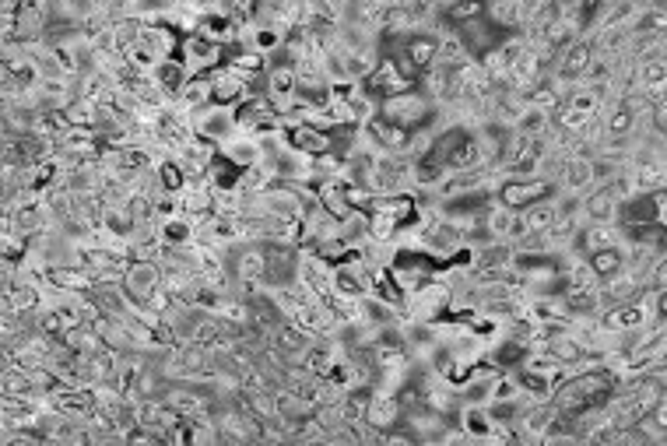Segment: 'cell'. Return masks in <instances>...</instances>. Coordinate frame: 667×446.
<instances>
[{
	"label": "cell",
	"instance_id": "cell-12",
	"mask_svg": "<svg viewBox=\"0 0 667 446\" xmlns=\"http://www.w3.org/2000/svg\"><path fill=\"white\" fill-rule=\"evenodd\" d=\"M285 141L292 144V148H299L302 155H309V159L334 152V134L316 127V123H295V127H285Z\"/></svg>",
	"mask_w": 667,
	"mask_h": 446
},
{
	"label": "cell",
	"instance_id": "cell-4",
	"mask_svg": "<svg viewBox=\"0 0 667 446\" xmlns=\"http://www.w3.org/2000/svg\"><path fill=\"white\" fill-rule=\"evenodd\" d=\"M225 57H229V46L215 43V39L201 36V32H194V36H183V43H180V60L187 64L190 74L215 71V67L225 64Z\"/></svg>",
	"mask_w": 667,
	"mask_h": 446
},
{
	"label": "cell",
	"instance_id": "cell-20",
	"mask_svg": "<svg viewBox=\"0 0 667 446\" xmlns=\"http://www.w3.org/2000/svg\"><path fill=\"white\" fill-rule=\"evenodd\" d=\"M457 29H460V36H464L467 50H471L474 57H485V53H488V50H495V43L503 39V32L495 29V25L488 22L485 15H481V18H471V22L457 25Z\"/></svg>",
	"mask_w": 667,
	"mask_h": 446
},
{
	"label": "cell",
	"instance_id": "cell-27",
	"mask_svg": "<svg viewBox=\"0 0 667 446\" xmlns=\"http://www.w3.org/2000/svg\"><path fill=\"white\" fill-rule=\"evenodd\" d=\"M590 264H594L597 278H615L618 271H625V243L622 246H604V250L587 253Z\"/></svg>",
	"mask_w": 667,
	"mask_h": 446
},
{
	"label": "cell",
	"instance_id": "cell-5",
	"mask_svg": "<svg viewBox=\"0 0 667 446\" xmlns=\"http://www.w3.org/2000/svg\"><path fill=\"white\" fill-rule=\"evenodd\" d=\"M604 327H611L615 334H636L643 331L646 324H653V310H650V288H646L639 299H629V303H618L611 310L601 313Z\"/></svg>",
	"mask_w": 667,
	"mask_h": 446
},
{
	"label": "cell",
	"instance_id": "cell-16",
	"mask_svg": "<svg viewBox=\"0 0 667 446\" xmlns=\"http://www.w3.org/2000/svg\"><path fill=\"white\" fill-rule=\"evenodd\" d=\"M618 194L611 190V183H597L583 194V218L587 222H618Z\"/></svg>",
	"mask_w": 667,
	"mask_h": 446
},
{
	"label": "cell",
	"instance_id": "cell-25",
	"mask_svg": "<svg viewBox=\"0 0 667 446\" xmlns=\"http://www.w3.org/2000/svg\"><path fill=\"white\" fill-rule=\"evenodd\" d=\"M211 102H215V95H211V81H208V74H194V78L187 81V88H183V92L176 95V106L187 109L190 116H194L197 109L211 106Z\"/></svg>",
	"mask_w": 667,
	"mask_h": 446
},
{
	"label": "cell",
	"instance_id": "cell-26",
	"mask_svg": "<svg viewBox=\"0 0 667 446\" xmlns=\"http://www.w3.org/2000/svg\"><path fill=\"white\" fill-rule=\"evenodd\" d=\"M194 218L187 215H169V218H158V232H162V243L165 246H190L194 243Z\"/></svg>",
	"mask_w": 667,
	"mask_h": 446
},
{
	"label": "cell",
	"instance_id": "cell-18",
	"mask_svg": "<svg viewBox=\"0 0 667 446\" xmlns=\"http://www.w3.org/2000/svg\"><path fill=\"white\" fill-rule=\"evenodd\" d=\"M218 155H225L232 166L250 169V166H257V162H264V144H260L253 134H243V130H239L236 137H229V141L218 148Z\"/></svg>",
	"mask_w": 667,
	"mask_h": 446
},
{
	"label": "cell",
	"instance_id": "cell-19",
	"mask_svg": "<svg viewBox=\"0 0 667 446\" xmlns=\"http://www.w3.org/2000/svg\"><path fill=\"white\" fill-rule=\"evenodd\" d=\"M485 18L503 32H520L527 22V8L520 0H485Z\"/></svg>",
	"mask_w": 667,
	"mask_h": 446
},
{
	"label": "cell",
	"instance_id": "cell-31",
	"mask_svg": "<svg viewBox=\"0 0 667 446\" xmlns=\"http://www.w3.org/2000/svg\"><path fill=\"white\" fill-rule=\"evenodd\" d=\"M481 15H485V0H450V4L443 8V18L450 25H464Z\"/></svg>",
	"mask_w": 667,
	"mask_h": 446
},
{
	"label": "cell",
	"instance_id": "cell-30",
	"mask_svg": "<svg viewBox=\"0 0 667 446\" xmlns=\"http://www.w3.org/2000/svg\"><path fill=\"white\" fill-rule=\"evenodd\" d=\"M341 239H345L352 250H359V246L369 239V211L355 208L348 218H341Z\"/></svg>",
	"mask_w": 667,
	"mask_h": 446
},
{
	"label": "cell",
	"instance_id": "cell-32",
	"mask_svg": "<svg viewBox=\"0 0 667 446\" xmlns=\"http://www.w3.org/2000/svg\"><path fill=\"white\" fill-rule=\"evenodd\" d=\"M650 310L657 324H667V288H650Z\"/></svg>",
	"mask_w": 667,
	"mask_h": 446
},
{
	"label": "cell",
	"instance_id": "cell-1",
	"mask_svg": "<svg viewBox=\"0 0 667 446\" xmlns=\"http://www.w3.org/2000/svg\"><path fill=\"white\" fill-rule=\"evenodd\" d=\"M380 116L390 123H397V127L418 130V127H425V123L436 120V102H432L425 92H418V88H408V92H397V95H390V99H383Z\"/></svg>",
	"mask_w": 667,
	"mask_h": 446
},
{
	"label": "cell",
	"instance_id": "cell-28",
	"mask_svg": "<svg viewBox=\"0 0 667 446\" xmlns=\"http://www.w3.org/2000/svg\"><path fill=\"white\" fill-rule=\"evenodd\" d=\"M552 109H541V106H527L524 113H520V120H517V127L513 130H520V134H527V137H545L548 130H552Z\"/></svg>",
	"mask_w": 667,
	"mask_h": 446
},
{
	"label": "cell",
	"instance_id": "cell-7",
	"mask_svg": "<svg viewBox=\"0 0 667 446\" xmlns=\"http://www.w3.org/2000/svg\"><path fill=\"white\" fill-rule=\"evenodd\" d=\"M334 260L320 257L316 250H306V246H299V281L302 285H309L316 295H323V299H330L334 295Z\"/></svg>",
	"mask_w": 667,
	"mask_h": 446
},
{
	"label": "cell",
	"instance_id": "cell-22",
	"mask_svg": "<svg viewBox=\"0 0 667 446\" xmlns=\"http://www.w3.org/2000/svg\"><path fill=\"white\" fill-rule=\"evenodd\" d=\"M439 36V64H446V67H457V64H464L467 57H474L471 50H467V43H464V36H460V29L457 25H450V22H443V29L436 32Z\"/></svg>",
	"mask_w": 667,
	"mask_h": 446
},
{
	"label": "cell",
	"instance_id": "cell-2",
	"mask_svg": "<svg viewBox=\"0 0 667 446\" xmlns=\"http://www.w3.org/2000/svg\"><path fill=\"white\" fill-rule=\"evenodd\" d=\"M559 194V183L545 180V176H506L503 187H499V201L513 211H524L538 201H548V197Z\"/></svg>",
	"mask_w": 667,
	"mask_h": 446
},
{
	"label": "cell",
	"instance_id": "cell-14",
	"mask_svg": "<svg viewBox=\"0 0 667 446\" xmlns=\"http://www.w3.org/2000/svg\"><path fill=\"white\" fill-rule=\"evenodd\" d=\"M401 418H404L401 394H390V390L373 387V397H369V408H366V422L373 425V429L387 432V429H394V425H401Z\"/></svg>",
	"mask_w": 667,
	"mask_h": 446
},
{
	"label": "cell",
	"instance_id": "cell-15",
	"mask_svg": "<svg viewBox=\"0 0 667 446\" xmlns=\"http://www.w3.org/2000/svg\"><path fill=\"white\" fill-rule=\"evenodd\" d=\"M137 43L144 46V50H151L158 60H169V57H180V43L183 36L176 29H169L165 22H144L141 25V39Z\"/></svg>",
	"mask_w": 667,
	"mask_h": 446
},
{
	"label": "cell",
	"instance_id": "cell-11",
	"mask_svg": "<svg viewBox=\"0 0 667 446\" xmlns=\"http://www.w3.org/2000/svg\"><path fill=\"white\" fill-rule=\"evenodd\" d=\"M362 85H366V92H373L380 102L390 99V95H397V92H408V88H415L408 78H404V71L397 67L394 57H383L380 64H376V71L369 74Z\"/></svg>",
	"mask_w": 667,
	"mask_h": 446
},
{
	"label": "cell",
	"instance_id": "cell-10",
	"mask_svg": "<svg viewBox=\"0 0 667 446\" xmlns=\"http://www.w3.org/2000/svg\"><path fill=\"white\" fill-rule=\"evenodd\" d=\"M594 57H597L594 43H590L587 36H580V39H576V43L569 46V50L559 57V64H555V74H559L562 81H569V85H580V81L587 78V71H590V64H594Z\"/></svg>",
	"mask_w": 667,
	"mask_h": 446
},
{
	"label": "cell",
	"instance_id": "cell-21",
	"mask_svg": "<svg viewBox=\"0 0 667 446\" xmlns=\"http://www.w3.org/2000/svg\"><path fill=\"white\" fill-rule=\"evenodd\" d=\"M415 88L429 95L436 106H443V102L453 99V67H446V64H439L436 60L429 71H422V78H418Z\"/></svg>",
	"mask_w": 667,
	"mask_h": 446
},
{
	"label": "cell",
	"instance_id": "cell-8",
	"mask_svg": "<svg viewBox=\"0 0 667 446\" xmlns=\"http://www.w3.org/2000/svg\"><path fill=\"white\" fill-rule=\"evenodd\" d=\"M158 285H162V267H158V260H130L127 274H123V292L130 295V303L144 306Z\"/></svg>",
	"mask_w": 667,
	"mask_h": 446
},
{
	"label": "cell",
	"instance_id": "cell-33",
	"mask_svg": "<svg viewBox=\"0 0 667 446\" xmlns=\"http://www.w3.org/2000/svg\"><path fill=\"white\" fill-rule=\"evenodd\" d=\"M366 4H373V8H390L394 0H366Z\"/></svg>",
	"mask_w": 667,
	"mask_h": 446
},
{
	"label": "cell",
	"instance_id": "cell-24",
	"mask_svg": "<svg viewBox=\"0 0 667 446\" xmlns=\"http://www.w3.org/2000/svg\"><path fill=\"white\" fill-rule=\"evenodd\" d=\"M225 64L236 67V71L243 74V78H250V81L264 78V74L271 71V57H267V53H260V50H229Z\"/></svg>",
	"mask_w": 667,
	"mask_h": 446
},
{
	"label": "cell",
	"instance_id": "cell-17",
	"mask_svg": "<svg viewBox=\"0 0 667 446\" xmlns=\"http://www.w3.org/2000/svg\"><path fill=\"white\" fill-rule=\"evenodd\" d=\"M559 190H569V194H587L590 187H597L594 180V159L590 155H569L562 162V173H559Z\"/></svg>",
	"mask_w": 667,
	"mask_h": 446
},
{
	"label": "cell",
	"instance_id": "cell-29",
	"mask_svg": "<svg viewBox=\"0 0 667 446\" xmlns=\"http://www.w3.org/2000/svg\"><path fill=\"white\" fill-rule=\"evenodd\" d=\"M520 215H524V222H527V232H548L555 225V218H559V211H555V197L531 204V208H524Z\"/></svg>",
	"mask_w": 667,
	"mask_h": 446
},
{
	"label": "cell",
	"instance_id": "cell-23",
	"mask_svg": "<svg viewBox=\"0 0 667 446\" xmlns=\"http://www.w3.org/2000/svg\"><path fill=\"white\" fill-rule=\"evenodd\" d=\"M151 74H155V81L165 88V92L173 95V102H176V95H180L183 88H187V81L194 78V74L187 71V64H183L180 57H169V60H162V64H158Z\"/></svg>",
	"mask_w": 667,
	"mask_h": 446
},
{
	"label": "cell",
	"instance_id": "cell-6",
	"mask_svg": "<svg viewBox=\"0 0 667 446\" xmlns=\"http://www.w3.org/2000/svg\"><path fill=\"white\" fill-rule=\"evenodd\" d=\"M194 130L201 137H208V141H215L218 148H222L229 137L239 134V123H236V106H218V102H211V106L197 109L194 113Z\"/></svg>",
	"mask_w": 667,
	"mask_h": 446
},
{
	"label": "cell",
	"instance_id": "cell-9",
	"mask_svg": "<svg viewBox=\"0 0 667 446\" xmlns=\"http://www.w3.org/2000/svg\"><path fill=\"white\" fill-rule=\"evenodd\" d=\"M208 81H211V95H215L218 106H239V102L250 95V78H243V74L229 64L208 71Z\"/></svg>",
	"mask_w": 667,
	"mask_h": 446
},
{
	"label": "cell",
	"instance_id": "cell-13",
	"mask_svg": "<svg viewBox=\"0 0 667 446\" xmlns=\"http://www.w3.org/2000/svg\"><path fill=\"white\" fill-rule=\"evenodd\" d=\"M597 292H601V306H604V310H611V306H618V303L639 299V295L646 292V281L639 278L636 271H629V267H625V271H618L615 278H604Z\"/></svg>",
	"mask_w": 667,
	"mask_h": 446
},
{
	"label": "cell",
	"instance_id": "cell-3",
	"mask_svg": "<svg viewBox=\"0 0 667 446\" xmlns=\"http://www.w3.org/2000/svg\"><path fill=\"white\" fill-rule=\"evenodd\" d=\"M443 317H450V288H446V281L432 278L404 299V320H429V324H436Z\"/></svg>",
	"mask_w": 667,
	"mask_h": 446
},
{
	"label": "cell",
	"instance_id": "cell-34",
	"mask_svg": "<svg viewBox=\"0 0 667 446\" xmlns=\"http://www.w3.org/2000/svg\"><path fill=\"white\" fill-rule=\"evenodd\" d=\"M559 4H566V8H576V4H580V0H559Z\"/></svg>",
	"mask_w": 667,
	"mask_h": 446
}]
</instances>
